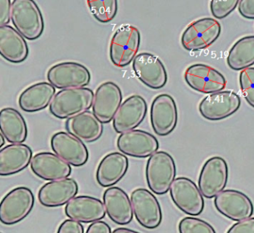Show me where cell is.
<instances>
[{
  "instance_id": "cell-8",
  "label": "cell",
  "mask_w": 254,
  "mask_h": 233,
  "mask_svg": "<svg viewBox=\"0 0 254 233\" xmlns=\"http://www.w3.org/2000/svg\"><path fill=\"white\" fill-rule=\"evenodd\" d=\"M47 79L56 88L64 90L86 87L90 84L91 75L89 69L81 63L62 62L49 69Z\"/></svg>"
},
{
  "instance_id": "cell-25",
  "label": "cell",
  "mask_w": 254,
  "mask_h": 233,
  "mask_svg": "<svg viewBox=\"0 0 254 233\" xmlns=\"http://www.w3.org/2000/svg\"><path fill=\"white\" fill-rule=\"evenodd\" d=\"M32 150L23 143L11 144L0 151V175L11 176L20 173L30 164Z\"/></svg>"
},
{
  "instance_id": "cell-21",
  "label": "cell",
  "mask_w": 254,
  "mask_h": 233,
  "mask_svg": "<svg viewBox=\"0 0 254 233\" xmlns=\"http://www.w3.org/2000/svg\"><path fill=\"white\" fill-rule=\"evenodd\" d=\"M78 192L76 181L72 178H64L44 184L38 191V200L45 207H60L72 200Z\"/></svg>"
},
{
  "instance_id": "cell-36",
  "label": "cell",
  "mask_w": 254,
  "mask_h": 233,
  "mask_svg": "<svg viewBox=\"0 0 254 233\" xmlns=\"http://www.w3.org/2000/svg\"><path fill=\"white\" fill-rule=\"evenodd\" d=\"M228 233H254V218H248L238 221L228 230Z\"/></svg>"
},
{
  "instance_id": "cell-33",
  "label": "cell",
  "mask_w": 254,
  "mask_h": 233,
  "mask_svg": "<svg viewBox=\"0 0 254 233\" xmlns=\"http://www.w3.org/2000/svg\"><path fill=\"white\" fill-rule=\"evenodd\" d=\"M239 83L244 98L254 108V67L242 70L239 75Z\"/></svg>"
},
{
  "instance_id": "cell-39",
  "label": "cell",
  "mask_w": 254,
  "mask_h": 233,
  "mask_svg": "<svg viewBox=\"0 0 254 233\" xmlns=\"http://www.w3.org/2000/svg\"><path fill=\"white\" fill-rule=\"evenodd\" d=\"M87 233H111V227L106 222L99 220V221H95V222L91 223V224H90L88 228H87Z\"/></svg>"
},
{
  "instance_id": "cell-6",
  "label": "cell",
  "mask_w": 254,
  "mask_h": 233,
  "mask_svg": "<svg viewBox=\"0 0 254 233\" xmlns=\"http://www.w3.org/2000/svg\"><path fill=\"white\" fill-rule=\"evenodd\" d=\"M221 26L218 20L210 17L191 23L181 37V44L187 51H200L210 47L219 38Z\"/></svg>"
},
{
  "instance_id": "cell-19",
  "label": "cell",
  "mask_w": 254,
  "mask_h": 233,
  "mask_svg": "<svg viewBox=\"0 0 254 233\" xmlns=\"http://www.w3.org/2000/svg\"><path fill=\"white\" fill-rule=\"evenodd\" d=\"M147 110L146 102L142 96L133 95L127 98L122 103L114 117V130L117 133H123L134 130L145 119Z\"/></svg>"
},
{
  "instance_id": "cell-30",
  "label": "cell",
  "mask_w": 254,
  "mask_h": 233,
  "mask_svg": "<svg viewBox=\"0 0 254 233\" xmlns=\"http://www.w3.org/2000/svg\"><path fill=\"white\" fill-rule=\"evenodd\" d=\"M230 69L242 71L254 64V36L244 37L230 50L227 58Z\"/></svg>"
},
{
  "instance_id": "cell-31",
  "label": "cell",
  "mask_w": 254,
  "mask_h": 233,
  "mask_svg": "<svg viewBox=\"0 0 254 233\" xmlns=\"http://www.w3.org/2000/svg\"><path fill=\"white\" fill-rule=\"evenodd\" d=\"M87 2L90 12L100 23H109L117 15L118 0H87Z\"/></svg>"
},
{
  "instance_id": "cell-37",
  "label": "cell",
  "mask_w": 254,
  "mask_h": 233,
  "mask_svg": "<svg viewBox=\"0 0 254 233\" xmlns=\"http://www.w3.org/2000/svg\"><path fill=\"white\" fill-rule=\"evenodd\" d=\"M238 10L244 18L254 20V0H240Z\"/></svg>"
},
{
  "instance_id": "cell-7",
  "label": "cell",
  "mask_w": 254,
  "mask_h": 233,
  "mask_svg": "<svg viewBox=\"0 0 254 233\" xmlns=\"http://www.w3.org/2000/svg\"><path fill=\"white\" fill-rule=\"evenodd\" d=\"M170 196L175 206L187 215L197 216L204 209V199L200 188L189 178L175 179L170 187Z\"/></svg>"
},
{
  "instance_id": "cell-18",
  "label": "cell",
  "mask_w": 254,
  "mask_h": 233,
  "mask_svg": "<svg viewBox=\"0 0 254 233\" xmlns=\"http://www.w3.org/2000/svg\"><path fill=\"white\" fill-rule=\"evenodd\" d=\"M123 93L118 85L112 81L101 84L94 94L93 112L103 124L114 120L122 105Z\"/></svg>"
},
{
  "instance_id": "cell-16",
  "label": "cell",
  "mask_w": 254,
  "mask_h": 233,
  "mask_svg": "<svg viewBox=\"0 0 254 233\" xmlns=\"http://www.w3.org/2000/svg\"><path fill=\"white\" fill-rule=\"evenodd\" d=\"M117 148L123 154L135 158H147L157 152V138L142 130H131L121 133L117 139Z\"/></svg>"
},
{
  "instance_id": "cell-23",
  "label": "cell",
  "mask_w": 254,
  "mask_h": 233,
  "mask_svg": "<svg viewBox=\"0 0 254 233\" xmlns=\"http://www.w3.org/2000/svg\"><path fill=\"white\" fill-rule=\"evenodd\" d=\"M65 214L71 219L89 224L103 219L106 210L103 202L99 199L92 196L80 195L66 203Z\"/></svg>"
},
{
  "instance_id": "cell-2",
  "label": "cell",
  "mask_w": 254,
  "mask_h": 233,
  "mask_svg": "<svg viewBox=\"0 0 254 233\" xmlns=\"http://www.w3.org/2000/svg\"><path fill=\"white\" fill-rule=\"evenodd\" d=\"M176 172L173 157L166 151H157L149 157L145 168L148 188L157 195L166 194L175 180Z\"/></svg>"
},
{
  "instance_id": "cell-22",
  "label": "cell",
  "mask_w": 254,
  "mask_h": 233,
  "mask_svg": "<svg viewBox=\"0 0 254 233\" xmlns=\"http://www.w3.org/2000/svg\"><path fill=\"white\" fill-rule=\"evenodd\" d=\"M103 203L107 215L113 222L125 226L133 221L134 214L131 200L120 187L111 186L105 190Z\"/></svg>"
},
{
  "instance_id": "cell-29",
  "label": "cell",
  "mask_w": 254,
  "mask_h": 233,
  "mask_svg": "<svg viewBox=\"0 0 254 233\" xmlns=\"http://www.w3.org/2000/svg\"><path fill=\"white\" fill-rule=\"evenodd\" d=\"M1 133L9 143H23L27 139V124L17 110L5 108L0 112Z\"/></svg>"
},
{
  "instance_id": "cell-15",
  "label": "cell",
  "mask_w": 254,
  "mask_h": 233,
  "mask_svg": "<svg viewBox=\"0 0 254 233\" xmlns=\"http://www.w3.org/2000/svg\"><path fill=\"white\" fill-rule=\"evenodd\" d=\"M178 119V108L173 98L169 94L157 96L151 107V124L156 134H170L176 127Z\"/></svg>"
},
{
  "instance_id": "cell-26",
  "label": "cell",
  "mask_w": 254,
  "mask_h": 233,
  "mask_svg": "<svg viewBox=\"0 0 254 233\" xmlns=\"http://www.w3.org/2000/svg\"><path fill=\"white\" fill-rule=\"evenodd\" d=\"M29 50L24 37L11 26H0V54L7 61L20 63L29 56Z\"/></svg>"
},
{
  "instance_id": "cell-28",
  "label": "cell",
  "mask_w": 254,
  "mask_h": 233,
  "mask_svg": "<svg viewBox=\"0 0 254 233\" xmlns=\"http://www.w3.org/2000/svg\"><path fill=\"white\" fill-rule=\"evenodd\" d=\"M56 95V88L48 82H39L26 88L19 97L20 108L26 113H35L47 108Z\"/></svg>"
},
{
  "instance_id": "cell-1",
  "label": "cell",
  "mask_w": 254,
  "mask_h": 233,
  "mask_svg": "<svg viewBox=\"0 0 254 233\" xmlns=\"http://www.w3.org/2000/svg\"><path fill=\"white\" fill-rule=\"evenodd\" d=\"M94 93L87 87L64 89L55 95L50 105L52 115L68 119L88 111L93 106Z\"/></svg>"
},
{
  "instance_id": "cell-9",
  "label": "cell",
  "mask_w": 254,
  "mask_h": 233,
  "mask_svg": "<svg viewBox=\"0 0 254 233\" xmlns=\"http://www.w3.org/2000/svg\"><path fill=\"white\" fill-rule=\"evenodd\" d=\"M133 214L137 222L144 228L153 230L163 220L161 206L153 193L145 188H136L130 195Z\"/></svg>"
},
{
  "instance_id": "cell-41",
  "label": "cell",
  "mask_w": 254,
  "mask_h": 233,
  "mask_svg": "<svg viewBox=\"0 0 254 233\" xmlns=\"http://www.w3.org/2000/svg\"><path fill=\"white\" fill-rule=\"evenodd\" d=\"M0 137H1V144H0V147H1V148H2L3 145H5V140H6V139H5V136H4L2 133L0 134Z\"/></svg>"
},
{
  "instance_id": "cell-14",
  "label": "cell",
  "mask_w": 254,
  "mask_h": 233,
  "mask_svg": "<svg viewBox=\"0 0 254 233\" xmlns=\"http://www.w3.org/2000/svg\"><path fill=\"white\" fill-rule=\"evenodd\" d=\"M184 78L191 89L205 94L222 91L227 84L225 77L221 72L203 63H196L187 68Z\"/></svg>"
},
{
  "instance_id": "cell-12",
  "label": "cell",
  "mask_w": 254,
  "mask_h": 233,
  "mask_svg": "<svg viewBox=\"0 0 254 233\" xmlns=\"http://www.w3.org/2000/svg\"><path fill=\"white\" fill-rule=\"evenodd\" d=\"M132 67L138 79L152 90H160L167 83L164 64L154 55L148 53L137 55L133 59Z\"/></svg>"
},
{
  "instance_id": "cell-40",
  "label": "cell",
  "mask_w": 254,
  "mask_h": 233,
  "mask_svg": "<svg viewBox=\"0 0 254 233\" xmlns=\"http://www.w3.org/2000/svg\"><path fill=\"white\" fill-rule=\"evenodd\" d=\"M113 233H136V231L133 230H130V229L124 228V227H122V228H117L116 230H114Z\"/></svg>"
},
{
  "instance_id": "cell-20",
  "label": "cell",
  "mask_w": 254,
  "mask_h": 233,
  "mask_svg": "<svg viewBox=\"0 0 254 233\" xmlns=\"http://www.w3.org/2000/svg\"><path fill=\"white\" fill-rule=\"evenodd\" d=\"M57 154L38 153L32 157L30 166L34 175L44 180L53 181L69 177L72 167Z\"/></svg>"
},
{
  "instance_id": "cell-17",
  "label": "cell",
  "mask_w": 254,
  "mask_h": 233,
  "mask_svg": "<svg viewBox=\"0 0 254 233\" xmlns=\"http://www.w3.org/2000/svg\"><path fill=\"white\" fill-rule=\"evenodd\" d=\"M51 147L55 154L74 167H81L88 161L89 151L85 144L69 132L55 133Z\"/></svg>"
},
{
  "instance_id": "cell-35",
  "label": "cell",
  "mask_w": 254,
  "mask_h": 233,
  "mask_svg": "<svg viewBox=\"0 0 254 233\" xmlns=\"http://www.w3.org/2000/svg\"><path fill=\"white\" fill-rule=\"evenodd\" d=\"M58 233H84V228L82 224L79 221L74 219L65 220L58 230Z\"/></svg>"
},
{
  "instance_id": "cell-32",
  "label": "cell",
  "mask_w": 254,
  "mask_h": 233,
  "mask_svg": "<svg viewBox=\"0 0 254 233\" xmlns=\"http://www.w3.org/2000/svg\"><path fill=\"white\" fill-rule=\"evenodd\" d=\"M180 233H215L213 227L205 221L192 217H187L181 220L178 226Z\"/></svg>"
},
{
  "instance_id": "cell-34",
  "label": "cell",
  "mask_w": 254,
  "mask_h": 233,
  "mask_svg": "<svg viewBox=\"0 0 254 233\" xmlns=\"http://www.w3.org/2000/svg\"><path fill=\"white\" fill-rule=\"evenodd\" d=\"M240 0H211L210 10L212 16L222 20L230 15L239 5Z\"/></svg>"
},
{
  "instance_id": "cell-4",
  "label": "cell",
  "mask_w": 254,
  "mask_h": 233,
  "mask_svg": "<svg viewBox=\"0 0 254 233\" xmlns=\"http://www.w3.org/2000/svg\"><path fill=\"white\" fill-rule=\"evenodd\" d=\"M35 196L30 188L20 186L10 191L0 203V221L7 226L23 221L33 209Z\"/></svg>"
},
{
  "instance_id": "cell-38",
  "label": "cell",
  "mask_w": 254,
  "mask_h": 233,
  "mask_svg": "<svg viewBox=\"0 0 254 233\" xmlns=\"http://www.w3.org/2000/svg\"><path fill=\"white\" fill-rule=\"evenodd\" d=\"M11 0H0V26L8 24L11 20Z\"/></svg>"
},
{
  "instance_id": "cell-10",
  "label": "cell",
  "mask_w": 254,
  "mask_h": 233,
  "mask_svg": "<svg viewBox=\"0 0 254 233\" xmlns=\"http://www.w3.org/2000/svg\"><path fill=\"white\" fill-rule=\"evenodd\" d=\"M229 176L227 162L221 157H213L206 160L202 168L198 186L203 197L211 199L225 188Z\"/></svg>"
},
{
  "instance_id": "cell-13",
  "label": "cell",
  "mask_w": 254,
  "mask_h": 233,
  "mask_svg": "<svg viewBox=\"0 0 254 233\" xmlns=\"http://www.w3.org/2000/svg\"><path fill=\"white\" fill-rule=\"evenodd\" d=\"M214 204L221 215L236 222L251 218L254 212L251 199L238 190H223L215 196Z\"/></svg>"
},
{
  "instance_id": "cell-27",
  "label": "cell",
  "mask_w": 254,
  "mask_h": 233,
  "mask_svg": "<svg viewBox=\"0 0 254 233\" xmlns=\"http://www.w3.org/2000/svg\"><path fill=\"white\" fill-rule=\"evenodd\" d=\"M65 127L69 133L87 143L96 142L103 134V123L88 111L68 118Z\"/></svg>"
},
{
  "instance_id": "cell-5",
  "label": "cell",
  "mask_w": 254,
  "mask_h": 233,
  "mask_svg": "<svg viewBox=\"0 0 254 233\" xmlns=\"http://www.w3.org/2000/svg\"><path fill=\"white\" fill-rule=\"evenodd\" d=\"M140 33L134 26L126 25L117 29L110 44V58L117 67L128 66L137 55Z\"/></svg>"
},
{
  "instance_id": "cell-24",
  "label": "cell",
  "mask_w": 254,
  "mask_h": 233,
  "mask_svg": "<svg viewBox=\"0 0 254 233\" xmlns=\"http://www.w3.org/2000/svg\"><path fill=\"white\" fill-rule=\"evenodd\" d=\"M128 166V159L126 154L110 153L101 160L98 166L96 181L104 188L114 186L126 176Z\"/></svg>"
},
{
  "instance_id": "cell-11",
  "label": "cell",
  "mask_w": 254,
  "mask_h": 233,
  "mask_svg": "<svg viewBox=\"0 0 254 233\" xmlns=\"http://www.w3.org/2000/svg\"><path fill=\"white\" fill-rule=\"evenodd\" d=\"M241 106V99L233 91H220L206 96L199 105L200 115L209 121H220L234 114Z\"/></svg>"
},
{
  "instance_id": "cell-3",
  "label": "cell",
  "mask_w": 254,
  "mask_h": 233,
  "mask_svg": "<svg viewBox=\"0 0 254 233\" xmlns=\"http://www.w3.org/2000/svg\"><path fill=\"white\" fill-rule=\"evenodd\" d=\"M11 20L15 29L29 41L38 39L44 32V17L34 0H14Z\"/></svg>"
}]
</instances>
